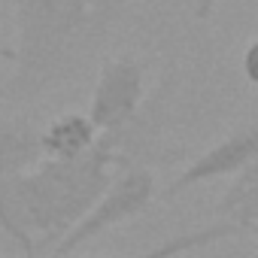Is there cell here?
<instances>
[{
	"instance_id": "1",
	"label": "cell",
	"mask_w": 258,
	"mask_h": 258,
	"mask_svg": "<svg viewBox=\"0 0 258 258\" xmlns=\"http://www.w3.org/2000/svg\"><path fill=\"white\" fill-rule=\"evenodd\" d=\"M121 167L118 134L100 140L79 158L40 161L0 182V228L28 258H40L94 207Z\"/></svg>"
},
{
	"instance_id": "2",
	"label": "cell",
	"mask_w": 258,
	"mask_h": 258,
	"mask_svg": "<svg viewBox=\"0 0 258 258\" xmlns=\"http://www.w3.org/2000/svg\"><path fill=\"white\" fill-rule=\"evenodd\" d=\"M16 55L10 100H31L64 82L121 19L127 0H13Z\"/></svg>"
},
{
	"instance_id": "3",
	"label": "cell",
	"mask_w": 258,
	"mask_h": 258,
	"mask_svg": "<svg viewBox=\"0 0 258 258\" xmlns=\"http://www.w3.org/2000/svg\"><path fill=\"white\" fill-rule=\"evenodd\" d=\"M152 198H155V176H152V170H146V167L124 170L121 176H115L106 185V191L94 201V207L58 240V246L49 255L52 258H67L79 246L103 237L109 228H115L121 222H131L140 213H146Z\"/></svg>"
},
{
	"instance_id": "4",
	"label": "cell",
	"mask_w": 258,
	"mask_h": 258,
	"mask_svg": "<svg viewBox=\"0 0 258 258\" xmlns=\"http://www.w3.org/2000/svg\"><path fill=\"white\" fill-rule=\"evenodd\" d=\"M146 91V70L137 58H109L91 91L88 118L100 134H121L137 118Z\"/></svg>"
},
{
	"instance_id": "5",
	"label": "cell",
	"mask_w": 258,
	"mask_h": 258,
	"mask_svg": "<svg viewBox=\"0 0 258 258\" xmlns=\"http://www.w3.org/2000/svg\"><path fill=\"white\" fill-rule=\"evenodd\" d=\"M252 161H258V121L237 127L225 140H219L213 149L198 155L164 188V198H179L182 191H188L195 185H204V182H213V179H222V176H234L237 170H243Z\"/></svg>"
},
{
	"instance_id": "6",
	"label": "cell",
	"mask_w": 258,
	"mask_h": 258,
	"mask_svg": "<svg viewBox=\"0 0 258 258\" xmlns=\"http://www.w3.org/2000/svg\"><path fill=\"white\" fill-rule=\"evenodd\" d=\"M216 219L258 243V161L234 173L231 185L216 204Z\"/></svg>"
},
{
	"instance_id": "7",
	"label": "cell",
	"mask_w": 258,
	"mask_h": 258,
	"mask_svg": "<svg viewBox=\"0 0 258 258\" xmlns=\"http://www.w3.org/2000/svg\"><path fill=\"white\" fill-rule=\"evenodd\" d=\"M97 140H100V131L94 127V121L88 115H82V112H64L46 127V131H40L43 158H52V161L79 158Z\"/></svg>"
},
{
	"instance_id": "8",
	"label": "cell",
	"mask_w": 258,
	"mask_h": 258,
	"mask_svg": "<svg viewBox=\"0 0 258 258\" xmlns=\"http://www.w3.org/2000/svg\"><path fill=\"white\" fill-rule=\"evenodd\" d=\"M43 161L40 131L25 121H0V182Z\"/></svg>"
},
{
	"instance_id": "9",
	"label": "cell",
	"mask_w": 258,
	"mask_h": 258,
	"mask_svg": "<svg viewBox=\"0 0 258 258\" xmlns=\"http://www.w3.org/2000/svg\"><path fill=\"white\" fill-rule=\"evenodd\" d=\"M228 237H237V231L228 225V222H210L198 231H185V234H173L170 240L158 243L155 249L143 252V255H134V258H176L182 252H191V249H204L210 243H219V240H228ZM91 258H103V255H91Z\"/></svg>"
},
{
	"instance_id": "10",
	"label": "cell",
	"mask_w": 258,
	"mask_h": 258,
	"mask_svg": "<svg viewBox=\"0 0 258 258\" xmlns=\"http://www.w3.org/2000/svg\"><path fill=\"white\" fill-rule=\"evenodd\" d=\"M243 76H246V82L252 88H258V37L243 52Z\"/></svg>"
},
{
	"instance_id": "11",
	"label": "cell",
	"mask_w": 258,
	"mask_h": 258,
	"mask_svg": "<svg viewBox=\"0 0 258 258\" xmlns=\"http://www.w3.org/2000/svg\"><path fill=\"white\" fill-rule=\"evenodd\" d=\"M219 4H222V0H198V4H195V16L204 22V19H210V13H213Z\"/></svg>"
},
{
	"instance_id": "12",
	"label": "cell",
	"mask_w": 258,
	"mask_h": 258,
	"mask_svg": "<svg viewBox=\"0 0 258 258\" xmlns=\"http://www.w3.org/2000/svg\"><path fill=\"white\" fill-rule=\"evenodd\" d=\"M13 55H16V52H13L10 46H4V43H0V58H4V61H10V64H13Z\"/></svg>"
},
{
	"instance_id": "13",
	"label": "cell",
	"mask_w": 258,
	"mask_h": 258,
	"mask_svg": "<svg viewBox=\"0 0 258 258\" xmlns=\"http://www.w3.org/2000/svg\"><path fill=\"white\" fill-rule=\"evenodd\" d=\"M0 258H7V255H0Z\"/></svg>"
},
{
	"instance_id": "14",
	"label": "cell",
	"mask_w": 258,
	"mask_h": 258,
	"mask_svg": "<svg viewBox=\"0 0 258 258\" xmlns=\"http://www.w3.org/2000/svg\"><path fill=\"white\" fill-rule=\"evenodd\" d=\"M252 258H258V255H252Z\"/></svg>"
}]
</instances>
